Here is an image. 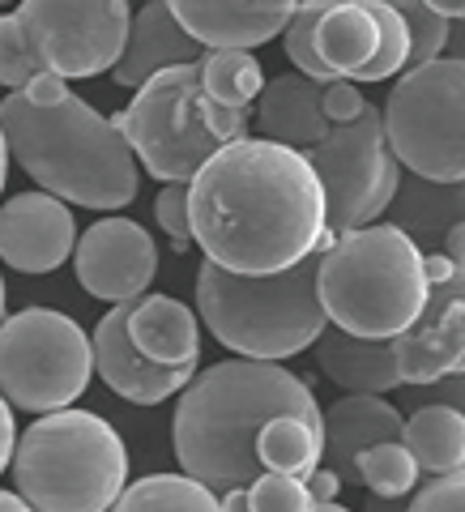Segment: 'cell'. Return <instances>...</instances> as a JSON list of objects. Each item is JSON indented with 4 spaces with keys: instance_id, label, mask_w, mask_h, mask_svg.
Instances as JSON below:
<instances>
[{
    "instance_id": "6da1fadb",
    "label": "cell",
    "mask_w": 465,
    "mask_h": 512,
    "mask_svg": "<svg viewBox=\"0 0 465 512\" xmlns=\"http://www.w3.org/2000/svg\"><path fill=\"white\" fill-rule=\"evenodd\" d=\"M188 188V231L210 265L278 274L325 235V192L303 150L265 137L218 146Z\"/></svg>"
},
{
    "instance_id": "7a4b0ae2",
    "label": "cell",
    "mask_w": 465,
    "mask_h": 512,
    "mask_svg": "<svg viewBox=\"0 0 465 512\" xmlns=\"http://www.w3.org/2000/svg\"><path fill=\"white\" fill-rule=\"evenodd\" d=\"M278 414L320 423L312 384L286 372L282 363L222 359L205 372H192L171 419L175 461L214 495L248 487L256 474H265L256 461V431Z\"/></svg>"
},
{
    "instance_id": "3957f363",
    "label": "cell",
    "mask_w": 465,
    "mask_h": 512,
    "mask_svg": "<svg viewBox=\"0 0 465 512\" xmlns=\"http://www.w3.org/2000/svg\"><path fill=\"white\" fill-rule=\"evenodd\" d=\"M0 137L9 163H18L39 192L82 210H124L137 201L141 175L116 120L94 111L73 90L47 103H30L26 94L0 99Z\"/></svg>"
},
{
    "instance_id": "277c9868",
    "label": "cell",
    "mask_w": 465,
    "mask_h": 512,
    "mask_svg": "<svg viewBox=\"0 0 465 512\" xmlns=\"http://www.w3.org/2000/svg\"><path fill=\"white\" fill-rule=\"evenodd\" d=\"M316 299L325 320L355 338H397L427 303L423 252L389 222L316 239Z\"/></svg>"
},
{
    "instance_id": "5b68a950",
    "label": "cell",
    "mask_w": 465,
    "mask_h": 512,
    "mask_svg": "<svg viewBox=\"0 0 465 512\" xmlns=\"http://www.w3.org/2000/svg\"><path fill=\"white\" fill-rule=\"evenodd\" d=\"M316 261V248L278 274H231L201 261L197 312L205 329L239 359L278 363L308 350L329 325L316 299Z\"/></svg>"
},
{
    "instance_id": "8992f818",
    "label": "cell",
    "mask_w": 465,
    "mask_h": 512,
    "mask_svg": "<svg viewBox=\"0 0 465 512\" xmlns=\"http://www.w3.org/2000/svg\"><path fill=\"white\" fill-rule=\"evenodd\" d=\"M9 470L35 512H107L128 483V448L103 414L64 406L22 431Z\"/></svg>"
},
{
    "instance_id": "52a82bcc",
    "label": "cell",
    "mask_w": 465,
    "mask_h": 512,
    "mask_svg": "<svg viewBox=\"0 0 465 512\" xmlns=\"http://www.w3.org/2000/svg\"><path fill=\"white\" fill-rule=\"evenodd\" d=\"M389 150L410 175L461 184L465 175V60L440 56L397 77L380 111Z\"/></svg>"
},
{
    "instance_id": "ba28073f",
    "label": "cell",
    "mask_w": 465,
    "mask_h": 512,
    "mask_svg": "<svg viewBox=\"0 0 465 512\" xmlns=\"http://www.w3.org/2000/svg\"><path fill=\"white\" fill-rule=\"evenodd\" d=\"M94 376L90 333L56 308H22L0 320V397L13 410L73 406Z\"/></svg>"
},
{
    "instance_id": "9c48e42d",
    "label": "cell",
    "mask_w": 465,
    "mask_h": 512,
    "mask_svg": "<svg viewBox=\"0 0 465 512\" xmlns=\"http://www.w3.org/2000/svg\"><path fill=\"white\" fill-rule=\"evenodd\" d=\"M111 120L124 133L137 163L163 184H188L205 158L222 146L205 120L197 64H171V69L146 77L133 90V103Z\"/></svg>"
},
{
    "instance_id": "30bf717a",
    "label": "cell",
    "mask_w": 465,
    "mask_h": 512,
    "mask_svg": "<svg viewBox=\"0 0 465 512\" xmlns=\"http://www.w3.org/2000/svg\"><path fill=\"white\" fill-rule=\"evenodd\" d=\"M303 158L325 192V227L338 235L376 222L389 210L397 180H402V163L393 158L380 111L372 103L363 107L359 120L329 128L312 150H303Z\"/></svg>"
},
{
    "instance_id": "8fae6325",
    "label": "cell",
    "mask_w": 465,
    "mask_h": 512,
    "mask_svg": "<svg viewBox=\"0 0 465 512\" xmlns=\"http://www.w3.org/2000/svg\"><path fill=\"white\" fill-rule=\"evenodd\" d=\"M18 26L30 52L56 77H99L124 52L128 0H22Z\"/></svg>"
},
{
    "instance_id": "7c38bea8",
    "label": "cell",
    "mask_w": 465,
    "mask_h": 512,
    "mask_svg": "<svg viewBox=\"0 0 465 512\" xmlns=\"http://www.w3.org/2000/svg\"><path fill=\"white\" fill-rule=\"evenodd\" d=\"M73 269L82 291L103 303H133L150 291L158 274V248L133 218H99L73 244Z\"/></svg>"
},
{
    "instance_id": "4fadbf2b",
    "label": "cell",
    "mask_w": 465,
    "mask_h": 512,
    "mask_svg": "<svg viewBox=\"0 0 465 512\" xmlns=\"http://www.w3.org/2000/svg\"><path fill=\"white\" fill-rule=\"evenodd\" d=\"M402 384H431L461 376L465 367V269L444 282H427L423 312L393 338Z\"/></svg>"
},
{
    "instance_id": "5bb4252c",
    "label": "cell",
    "mask_w": 465,
    "mask_h": 512,
    "mask_svg": "<svg viewBox=\"0 0 465 512\" xmlns=\"http://www.w3.org/2000/svg\"><path fill=\"white\" fill-rule=\"evenodd\" d=\"M77 218L47 192H18L0 205V261L18 274H52L73 256Z\"/></svg>"
},
{
    "instance_id": "9a60e30c",
    "label": "cell",
    "mask_w": 465,
    "mask_h": 512,
    "mask_svg": "<svg viewBox=\"0 0 465 512\" xmlns=\"http://www.w3.org/2000/svg\"><path fill=\"white\" fill-rule=\"evenodd\" d=\"M90 359L94 372L116 397L133 406H158L171 393H180L197 367H158L128 342V303H111V312L90 333Z\"/></svg>"
},
{
    "instance_id": "2e32d148",
    "label": "cell",
    "mask_w": 465,
    "mask_h": 512,
    "mask_svg": "<svg viewBox=\"0 0 465 512\" xmlns=\"http://www.w3.org/2000/svg\"><path fill=\"white\" fill-rule=\"evenodd\" d=\"M299 0H167L171 18L180 22L201 47H261L282 35L286 18Z\"/></svg>"
},
{
    "instance_id": "e0dca14e",
    "label": "cell",
    "mask_w": 465,
    "mask_h": 512,
    "mask_svg": "<svg viewBox=\"0 0 465 512\" xmlns=\"http://www.w3.org/2000/svg\"><path fill=\"white\" fill-rule=\"evenodd\" d=\"M320 440H325L320 461L338 474V483H359V453L380 440H402V410L380 393H346L329 410H320Z\"/></svg>"
},
{
    "instance_id": "ac0fdd59",
    "label": "cell",
    "mask_w": 465,
    "mask_h": 512,
    "mask_svg": "<svg viewBox=\"0 0 465 512\" xmlns=\"http://www.w3.org/2000/svg\"><path fill=\"white\" fill-rule=\"evenodd\" d=\"M201 52L205 47L171 18L167 0H146L137 18H128L124 52L111 64V77H116V86L137 90L146 77L171 69V64H197Z\"/></svg>"
},
{
    "instance_id": "d6986e66",
    "label": "cell",
    "mask_w": 465,
    "mask_h": 512,
    "mask_svg": "<svg viewBox=\"0 0 465 512\" xmlns=\"http://www.w3.org/2000/svg\"><path fill=\"white\" fill-rule=\"evenodd\" d=\"M128 342L158 367H197L201 320L171 295H141L128 303Z\"/></svg>"
},
{
    "instance_id": "ffe728a7",
    "label": "cell",
    "mask_w": 465,
    "mask_h": 512,
    "mask_svg": "<svg viewBox=\"0 0 465 512\" xmlns=\"http://www.w3.org/2000/svg\"><path fill=\"white\" fill-rule=\"evenodd\" d=\"M252 103H256L252 124L261 128L265 141H278V146L291 150H312L329 133V120L320 111V82L303 73H282L274 82H265Z\"/></svg>"
},
{
    "instance_id": "44dd1931",
    "label": "cell",
    "mask_w": 465,
    "mask_h": 512,
    "mask_svg": "<svg viewBox=\"0 0 465 512\" xmlns=\"http://www.w3.org/2000/svg\"><path fill=\"white\" fill-rule=\"evenodd\" d=\"M316 346V363L346 393H393L402 389V372L393 359V338H355L325 325Z\"/></svg>"
},
{
    "instance_id": "7402d4cb",
    "label": "cell",
    "mask_w": 465,
    "mask_h": 512,
    "mask_svg": "<svg viewBox=\"0 0 465 512\" xmlns=\"http://www.w3.org/2000/svg\"><path fill=\"white\" fill-rule=\"evenodd\" d=\"M461 210H465V192L461 184H436V180H397V192L389 201L393 222L419 252H440L444 235L461 227Z\"/></svg>"
},
{
    "instance_id": "603a6c76",
    "label": "cell",
    "mask_w": 465,
    "mask_h": 512,
    "mask_svg": "<svg viewBox=\"0 0 465 512\" xmlns=\"http://www.w3.org/2000/svg\"><path fill=\"white\" fill-rule=\"evenodd\" d=\"M376 18L367 0H333V5L320 13L316 22V60L325 64L333 77H346L355 82V73L363 69L376 52Z\"/></svg>"
},
{
    "instance_id": "cb8c5ba5",
    "label": "cell",
    "mask_w": 465,
    "mask_h": 512,
    "mask_svg": "<svg viewBox=\"0 0 465 512\" xmlns=\"http://www.w3.org/2000/svg\"><path fill=\"white\" fill-rule=\"evenodd\" d=\"M402 444L419 470L457 474L465 466V414L457 406H414L402 419Z\"/></svg>"
},
{
    "instance_id": "d4e9b609",
    "label": "cell",
    "mask_w": 465,
    "mask_h": 512,
    "mask_svg": "<svg viewBox=\"0 0 465 512\" xmlns=\"http://www.w3.org/2000/svg\"><path fill=\"white\" fill-rule=\"evenodd\" d=\"M320 423L295 419V414H278L256 431V461L269 474H291V478H308L320 466Z\"/></svg>"
},
{
    "instance_id": "484cf974",
    "label": "cell",
    "mask_w": 465,
    "mask_h": 512,
    "mask_svg": "<svg viewBox=\"0 0 465 512\" xmlns=\"http://www.w3.org/2000/svg\"><path fill=\"white\" fill-rule=\"evenodd\" d=\"M107 512H218V495L188 474H146L124 483Z\"/></svg>"
},
{
    "instance_id": "4316f807",
    "label": "cell",
    "mask_w": 465,
    "mask_h": 512,
    "mask_svg": "<svg viewBox=\"0 0 465 512\" xmlns=\"http://www.w3.org/2000/svg\"><path fill=\"white\" fill-rule=\"evenodd\" d=\"M197 82L201 94L218 107H252V99L265 86V69L252 52H235V47H214L197 60Z\"/></svg>"
},
{
    "instance_id": "83f0119b",
    "label": "cell",
    "mask_w": 465,
    "mask_h": 512,
    "mask_svg": "<svg viewBox=\"0 0 465 512\" xmlns=\"http://www.w3.org/2000/svg\"><path fill=\"white\" fill-rule=\"evenodd\" d=\"M359 487H367L380 500H406L419 487V466H414L410 448L402 440H380L372 448H363L355 461Z\"/></svg>"
},
{
    "instance_id": "f1b7e54d",
    "label": "cell",
    "mask_w": 465,
    "mask_h": 512,
    "mask_svg": "<svg viewBox=\"0 0 465 512\" xmlns=\"http://www.w3.org/2000/svg\"><path fill=\"white\" fill-rule=\"evenodd\" d=\"M367 5H372V18H376L380 39H376L372 60H367L363 69L355 73V86L389 82V77L402 73V69H406V60H410V30H406L402 18H397V9H389L384 0H367Z\"/></svg>"
},
{
    "instance_id": "f546056e",
    "label": "cell",
    "mask_w": 465,
    "mask_h": 512,
    "mask_svg": "<svg viewBox=\"0 0 465 512\" xmlns=\"http://www.w3.org/2000/svg\"><path fill=\"white\" fill-rule=\"evenodd\" d=\"M389 9H397V18L406 22L410 30V60L406 69L414 64H427V60H440L444 56V43H448V18H440L436 9H427L423 0H384Z\"/></svg>"
},
{
    "instance_id": "4dcf8cb0",
    "label": "cell",
    "mask_w": 465,
    "mask_h": 512,
    "mask_svg": "<svg viewBox=\"0 0 465 512\" xmlns=\"http://www.w3.org/2000/svg\"><path fill=\"white\" fill-rule=\"evenodd\" d=\"M316 500L303 487V478L291 474H256L248 483V512H312Z\"/></svg>"
},
{
    "instance_id": "1f68e13d",
    "label": "cell",
    "mask_w": 465,
    "mask_h": 512,
    "mask_svg": "<svg viewBox=\"0 0 465 512\" xmlns=\"http://www.w3.org/2000/svg\"><path fill=\"white\" fill-rule=\"evenodd\" d=\"M35 73H43V60L30 52V43L22 39L18 18L5 13V18H0V86H9V94H13V90H22Z\"/></svg>"
},
{
    "instance_id": "d6a6232c",
    "label": "cell",
    "mask_w": 465,
    "mask_h": 512,
    "mask_svg": "<svg viewBox=\"0 0 465 512\" xmlns=\"http://www.w3.org/2000/svg\"><path fill=\"white\" fill-rule=\"evenodd\" d=\"M154 222L167 231V239H171L175 252L192 248V231H188V188H184V184H167L163 192H158V201H154Z\"/></svg>"
},
{
    "instance_id": "836d02e7",
    "label": "cell",
    "mask_w": 465,
    "mask_h": 512,
    "mask_svg": "<svg viewBox=\"0 0 465 512\" xmlns=\"http://www.w3.org/2000/svg\"><path fill=\"white\" fill-rule=\"evenodd\" d=\"M406 512H465V474H436L419 495H406Z\"/></svg>"
},
{
    "instance_id": "e575fe53",
    "label": "cell",
    "mask_w": 465,
    "mask_h": 512,
    "mask_svg": "<svg viewBox=\"0 0 465 512\" xmlns=\"http://www.w3.org/2000/svg\"><path fill=\"white\" fill-rule=\"evenodd\" d=\"M363 107H367L363 90H359L355 82H346V77H338V82H325V86H320V111H325L329 128L359 120V116H363Z\"/></svg>"
},
{
    "instance_id": "d590c367",
    "label": "cell",
    "mask_w": 465,
    "mask_h": 512,
    "mask_svg": "<svg viewBox=\"0 0 465 512\" xmlns=\"http://www.w3.org/2000/svg\"><path fill=\"white\" fill-rule=\"evenodd\" d=\"M406 389H414V393H406V402L414 397V406H457L461 410V402H465L461 376H444V380H431V384H406Z\"/></svg>"
},
{
    "instance_id": "8d00e7d4",
    "label": "cell",
    "mask_w": 465,
    "mask_h": 512,
    "mask_svg": "<svg viewBox=\"0 0 465 512\" xmlns=\"http://www.w3.org/2000/svg\"><path fill=\"white\" fill-rule=\"evenodd\" d=\"M303 487H308V495L316 504H338V491H342L338 474H333L329 466H316L308 478H303Z\"/></svg>"
},
{
    "instance_id": "74e56055",
    "label": "cell",
    "mask_w": 465,
    "mask_h": 512,
    "mask_svg": "<svg viewBox=\"0 0 465 512\" xmlns=\"http://www.w3.org/2000/svg\"><path fill=\"white\" fill-rule=\"evenodd\" d=\"M13 444H18V423H13V406L5 402V397H0V474L9 470Z\"/></svg>"
},
{
    "instance_id": "f35d334b",
    "label": "cell",
    "mask_w": 465,
    "mask_h": 512,
    "mask_svg": "<svg viewBox=\"0 0 465 512\" xmlns=\"http://www.w3.org/2000/svg\"><path fill=\"white\" fill-rule=\"evenodd\" d=\"M218 512H248V487L218 491Z\"/></svg>"
},
{
    "instance_id": "ab89813d",
    "label": "cell",
    "mask_w": 465,
    "mask_h": 512,
    "mask_svg": "<svg viewBox=\"0 0 465 512\" xmlns=\"http://www.w3.org/2000/svg\"><path fill=\"white\" fill-rule=\"evenodd\" d=\"M427 9H436L440 18H461L465 13V0H423Z\"/></svg>"
},
{
    "instance_id": "60d3db41",
    "label": "cell",
    "mask_w": 465,
    "mask_h": 512,
    "mask_svg": "<svg viewBox=\"0 0 465 512\" xmlns=\"http://www.w3.org/2000/svg\"><path fill=\"white\" fill-rule=\"evenodd\" d=\"M0 512H35L22 495H13V491H0Z\"/></svg>"
},
{
    "instance_id": "b9f144b4",
    "label": "cell",
    "mask_w": 465,
    "mask_h": 512,
    "mask_svg": "<svg viewBox=\"0 0 465 512\" xmlns=\"http://www.w3.org/2000/svg\"><path fill=\"white\" fill-rule=\"evenodd\" d=\"M5 180H9V150H5V137H0V192H5Z\"/></svg>"
},
{
    "instance_id": "7bdbcfd3",
    "label": "cell",
    "mask_w": 465,
    "mask_h": 512,
    "mask_svg": "<svg viewBox=\"0 0 465 512\" xmlns=\"http://www.w3.org/2000/svg\"><path fill=\"white\" fill-rule=\"evenodd\" d=\"M312 512H350V508H342V504H316Z\"/></svg>"
},
{
    "instance_id": "ee69618b",
    "label": "cell",
    "mask_w": 465,
    "mask_h": 512,
    "mask_svg": "<svg viewBox=\"0 0 465 512\" xmlns=\"http://www.w3.org/2000/svg\"><path fill=\"white\" fill-rule=\"evenodd\" d=\"M5 295H9V286H5V278H0V320H5Z\"/></svg>"
},
{
    "instance_id": "f6af8a7d",
    "label": "cell",
    "mask_w": 465,
    "mask_h": 512,
    "mask_svg": "<svg viewBox=\"0 0 465 512\" xmlns=\"http://www.w3.org/2000/svg\"><path fill=\"white\" fill-rule=\"evenodd\" d=\"M0 5H9V0H0Z\"/></svg>"
}]
</instances>
